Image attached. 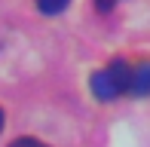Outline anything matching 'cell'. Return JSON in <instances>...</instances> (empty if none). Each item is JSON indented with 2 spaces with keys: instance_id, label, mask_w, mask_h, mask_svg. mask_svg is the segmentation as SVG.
<instances>
[{
  "instance_id": "1",
  "label": "cell",
  "mask_w": 150,
  "mask_h": 147,
  "mask_svg": "<svg viewBox=\"0 0 150 147\" xmlns=\"http://www.w3.org/2000/svg\"><path fill=\"white\" fill-rule=\"evenodd\" d=\"M129 80H132V64L122 61V58H113L104 71L92 74L89 86L98 101H117L122 92H129Z\"/></svg>"
},
{
  "instance_id": "2",
  "label": "cell",
  "mask_w": 150,
  "mask_h": 147,
  "mask_svg": "<svg viewBox=\"0 0 150 147\" xmlns=\"http://www.w3.org/2000/svg\"><path fill=\"white\" fill-rule=\"evenodd\" d=\"M129 92L138 98L150 95V61H141L132 68V80H129Z\"/></svg>"
},
{
  "instance_id": "3",
  "label": "cell",
  "mask_w": 150,
  "mask_h": 147,
  "mask_svg": "<svg viewBox=\"0 0 150 147\" xmlns=\"http://www.w3.org/2000/svg\"><path fill=\"white\" fill-rule=\"evenodd\" d=\"M67 3H71V0H37L40 12H46V16H58V12H64Z\"/></svg>"
},
{
  "instance_id": "4",
  "label": "cell",
  "mask_w": 150,
  "mask_h": 147,
  "mask_svg": "<svg viewBox=\"0 0 150 147\" xmlns=\"http://www.w3.org/2000/svg\"><path fill=\"white\" fill-rule=\"evenodd\" d=\"M9 147H46V144L37 141V138H18V141H12Z\"/></svg>"
},
{
  "instance_id": "5",
  "label": "cell",
  "mask_w": 150,
  "mask_h": 147,
  "mask_svg": "<svg viewBox=\"0 0 150 147\" xmlns=\"http://www.w3.org/2000/svg\"><path fill=\"white\" fill-rule=\"evenodd\" d=\"M120 0H95V6H98V12H110L113 6H117Z\"/></svg>"
},
{
  "instance_id": "6",
  "label": "cell",
  "mask_w": 150,
  "mask_h": 147,
  "mask_svg": "<svg viewBox=\"0 0 150 147\" xmlns=\"http://www.w3.org/2000/svg\"><path fill=\"white\" fill-rule=\"evenodd\" d=\"M0 129H3V110H0Z\"/></svg>"
}]
</instances>
